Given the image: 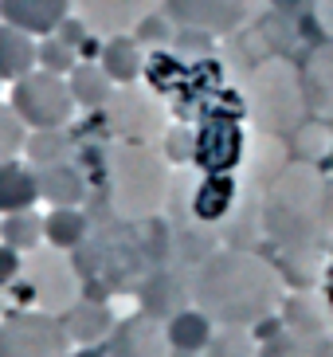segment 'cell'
Wrapping results in <instances>:
<instances>
[{"label":"cell","mask_w":333,"mask_h":357,"mask_svg":"<svg viewBox=\"0 0 333 357\" xmlns=\"http://www.w3.org/2000/svg\"><path fill=\"white\" fill-rule=\"evenodd\" d=\"M192 306H200L216 326H243L259 330L279 322L282 303L291 294L286 275L255 248H216L208 259L188 271Z\"/></svg>","instance_id":"cell-1"},{"label":"cell","mask_w":333,"mask_h":357,"mask_svg":"<svg viewBox=\"0 0 333 357\" xmlns=\"http://www.w3.org/2000/svg\"><path fill=\"white\" fill-rule=\"evenodd\" d=\"M325 189L322 165L291 161L263 192V236L291 255L318 252L325 240Z\"/></svg>","instance_id":"cell-2"},{"label":"cell","mask_w":333,"mask_h":357,"mask_svg":"<svg viewBox=\"0 0 333 357\" xmlns=\"http://www.w3.org/2000/svg\"><path fill=\"white\" fill-rule=\"evenodd\" d=\"M102 169H106L110 212L122 224H153L161 212H169L177 169L169 165L161 146H149V142H114L102 153Z\"/></svg>","instance_id":"cell-3"},{"label":"cell","mask_w":333,"mask_h":357,"mask_svg":"<svg viewBox=\"0 0 333 357\" xmlns=\"http://www.w3.org/2000/svg\"><path fill=\"white\" fill-rule=\"evenodd\" d=\"M310 98H306L302 71L286 55H267L263 63L251 67L247 75V118L255 130L291 137L294 130L310 118Z\"/></svg>","instance_id":"cell-4"},{"label":"cell","mask_w":333,"mask_h":357,"mask_svg":"<svg viewBox=\"0 0 333 357\" xmlns=\"http://www.w3.org/2000/svg\"><path fill=\"white\" fill-rule=\"evenodd\" d=\"M4 291L20 294L24 310H43V314L63 318L79 298H83V279L75 267L71 252H59L52 243H43L36 252L24 255V271L20 279Z\"/></svg>","instance_id":"cell-5"},{"label":"cell","mask_w":333,"mask_h":357,"mask_svg":"<svg viewBox=\"0 0 333 357\" xmlns=\"http://www.w3.org/2000/svg\"><path fill=\"white\" fill-rule=\"evenodd\" d=\"M8 102H12V110L24 118V126L28 130L71 126L75 110H79L67 75H52V71H43V67H36L31 75H24V79L12 83Z\"/></svg>","instance_id":"cell-6"},{"label":"cell","mask_w":333,"mask_h":357,"mask_svg":"<svg viewBox=\"0 0 333 357\" xmlns=\"http://www.w3.org/2000/svg\"><path fill=\"white\" fill-rule=\"evenodd\" d=\"M98 114H106V126L114 130L118 142H149V146H157V142L165 137V130L173 126V122H169L165 98L146 83L118 86L114 98H110L106 110H98Z\"/></svg>","instance_id":"cell-7"},{"label":"cell","mask_w":333,"mask_h":357,"mask_svg":"<svg viewBox=\"0 0 333 357\" xmlns=\"http://www.w3.org/2000/svg\"><path fill=\"white\" fill-rule=\"evenodd\" d=\"M63 322L43 310H12L0 318V357H71Z\"/></svg>","instance_id":"cell-8"},{"label":"cell","mask_w":333,"mask_h":357,"mask_svg":"<svg viewBox=\"0 0 333 357\" xmlns=\"http://www.w3.org/2000/svg\"><path fill=\"white\" fill-rule=\"evenodd\" d=\"M271 0H165L177 28H196L208 36H235L263 20Z\"/></svg>","instance_id":"cell-9"},{"label":"cell","mask_w":333,"mask_h":357,"mask_svg":"<svg viewBox=\"0 0 333 357\" xmlns=\"http://www.w3.org/2000/svg\"><path fill=\"white\" fill-rule=\"evenodd\" d=\"M247 130L235 114H208L196 126V158L200 173H240L247 158Z\"/></svg>","instance_id":"cell-10"},{"label":"cell","mask_w":333,"mask_h":357,"mask_svg":"<svg viewBox=\"0 0 333 357\" xmlns=\"http://www.w3.org/2000/svg\"><path fill=\"white\" fill-rule=\"evenodd\" d=\"M165 0H75V12L91 24L94 36H130L141 20L157 16Z\"/></svg>","instance_id":"cell-11"},{"label":"cell","mask_w":333,"mask_h":357,"mask_svg":"<svg viewBox=\"0 0 333 357\" xmlns=\"http://www.w3.org/2000/svg\"><path fill=\"white\" fill-rule=\"evenodd\" d=\"M106 349H110V357H173L165 322H157V318L141 314V310L118 322Z\"/></svg>","instance_id":"cell-12"},{"label":"cell","mask_w":333,"mask_h":357,"mask_svg":"<svg viewBox=\"0 0 333 357\" xmlns=\"http://www.w3.org/2000/svg\"><path fill=\"white\" fill-rule=\"evenodd\" d=\"M137 303H141V314L157 318V322H169V318L180 314L185 306H192V283L180 279L173 267H161V271L141 279Z\"/></svg>","instance_id":"cell-13"},{"label":"cell","mask_w":333,"mask_h":357,"mask_svg":"<svg viewBox=\"0 0 333 357\" xmlns=\"http://www.w3.org/2000/svg\"><path fill=\"white\" fill-rule=\"evenodd\" d=\"M75 12V0H0V20L36 36H55L59 24Z\"/></svg>","instance_id":"cell-14"},{"label":"cell","mask_w":333,"mask_h":357,"mask_svg":"<svg viewBox=\"0 0 333 357\" xmlns=\"http://www.w3.org/2000/svg\"><path fill=\"white\" fill-rule=\"evenodd\" d=\"M279 322L286 330H298V334L318 342V337L333 334V306L325 298V291H291L286 303H282Z\"/></svg>","instance_id":"cell-15"},{"label":"cell","mask_w":333,"mask_h":357,"mask_svg":"<svg viewBox=\"0 0 333 357\" xmlns=\"http://www.w3.org/2000/svg\"><path fill=\"white\" fill-rule=\"evenodd\" d=\"M71 346H106L110 334L118 330V318L106 303H91V298H79V303L59 318Z\"/></svg>","instance_id":"cell-16"},{"label":"cell","mask_w":333,"mask_h":357,"mask_svg":"<svg viewBox=\"0 0 333 357\" xmlns=\"http://www.w3.org/2000/svg\"><path fill=\"white\" fill-rule=\"evenodd\" d=\"M36 177H40V200H47L52 208H79L91 189V173L79 161L36 169Z\"/></svg>","instance_id":"cell-17"},{"label":"cell","mask_w":333,"mask_h":357,"mask_svg":"<svg viewBox=\"0 0 333 357\" xmlns=\"http://www.w3.org/2000/svg\"><path fill=\"white\" fill-rule=\"evenodd\" d=\"M286 165H291V146H286L279 134L255 130V134L247 137V158H243V177H247V185L267 189Z\"/></svg>","instance_id":"cell-18"},{"label":"cell","mask_w":333,"mask_h":357,"mask_svg":"<svg viewBox=\"0 0 333 357\" xmlns=\"http://www.w3.org/2000/svg\"><path fill=\"white\" fill-rule=\"evenodd\" d=\"M235 200H240V181H235V173H204L196 185V200H192V220L219 224L235 208Z\"/></svg>","instance_id":"cell-19"},{"label":"cell","mask_w":333,"mask_h":357,"mask_svg":"<svg viewBox=\"0 0 333 357\" xmlns=\"http://www.w3.org/2000/svg\"><path fill=\"white\" fill-rule=\"evenodd\" d=\"M40 204V177L24 158L0 161V216Z\"/></svg>","instance_id":"cell-20"},{"label":"cell","mask_w":333,"mask_h":357,"mask_svg":"<svg viewBox=\"0 0 333 357\" xmlns=\"http://www.w3.org/2000/svg\"><path fill=\"white\" fill-rule=\"evenodd\" d=\"M40 67V40L0 20V79L16 83Z\"/></svg>","instance_id":"cell-21"},{"label":"cell","mask_w":333,"mask_h":357,"mask_svg":"<svg viewBox=\"0 0 333 357\" xmlns=\"http://www.w3.org/2000/svg\"><path fill=\"white\" fill-rule=\"evenodd\" d=\"M98 63L106 67V75H110L118 86H125V83H137V79H141V71L149 67V52L134 40V36H110V40H102Z\"/></svg>","instance_id":"cell-22"},{"label":"cell","mask_w":333,"mask_h":357,"mask_svg":"<svg viewBox=\"0 0 333 357\" xmlns=\"http://www.w3.org/2000/svg\"><path fill=\"white\" fill-rule=\"evenodd\" d=\"M302 83H306L310 110L325 122H333V40L310 52V59L302 67Z\"/></svg>","instance_id":"cell-23"},{"label":"cell","mask_w":333,"mask_h":357,"mask_svg":"<svg viewBox=\"0 0 333 357\" xmlns=\"http://www.w3.org/2000/svg\"><path fill=\"white\" fill-rule=\"evenodd\" d=\"M67 83H71V95L79 102V110H94V114L106 110V102L118 91V83L106 75V67L98 59H79V67L67 75Z\"/></svg>","instance_id":"cell-24"},{"label":"cell","mask_w":333,"mask_h":357,"mask_svg":"<svg viewBox=\"0 0 333 357\" xmlns=\"http://www.w3.org/2000/svg\"><path fill=\"white\" fill-rule=\"evenodd\" d=\"M169 330V346H173V354H204L212 342V334H216V322H212L200 306H185L180 314H173L165 322Z\"/></svg>","instance_id":"cell-25"},{"label":"cell","mask_w":333,"mask_h":357,"mask_svg":"<svg viewBox=\"0 0 333 357\" xmlns=\"http://www.w3.org/2000/svg\"><path fill=\"white\" fill-rule=\"evenodd\" d=\"M79 153V142L67 134V126L59 130H31L28 146H24V161L31 169H47V165H63V161H75Z\"/></svg>","instance_id":"cell-26"},{"label":"cell","mask_w":333,"mask_h":357,"mask_svg":"<svg viewBox=\"0 0 333 357\" xmlns=\"http://www.w3.org/2000/svg\"><path fill=\"white\" fill-rule=\"evenodd\" d=\"M43 240L59 248V252H75L91 240V220L83 208H52L43 216Z\"/></svg>","instance_id":"cell-27"},{"label":"cell","mask_w":333,"mask_h":357,"mask_svg":"<svg viewBox=\"0 0 333 357\" xmlns=\"http://www.w3.org/2000/svg\"><path fill=\"white\" fill-rule=\"evenodd\" d=\"M291 153L294 161H310L322 165L325 158H333V130L325 118H306L302 126L291 134Z\"/></svg>","instance_id":"cell-28"},{"label":"cell","mask_w":333,"mask_h":357,"mask_svg":"<svg viewBox=\"0 0 333 357\" xmlns=\"http://www.w3.org/2000/svg\"><path fill=\"white\" fill-rule=\"evenodd\" d=\"M0 240L8 243V248H16L20 255L36 252V248H43V212L36 208H24V212H8V216H0Z\"/></svg>","instance_id":"cell-29"},{"label":"cell","mask_w":333,"mask_h":357,"mask_svg":"<svg viewBox=\"0 0 333 357\" xmlns=\"http://www.w3.org/2000/svg\"><path fill=\"white\" fill-rule=\"evenodd\" d=\"M263 342L255 337V330H243V326H216L204 357H259Z\"/></svg>","instance_id":"cell-30"},{"label":"cell","mask_w":333,"mask_h":357,"mask_svg":"<svg viewBox=\"0 0 333 357\" xmlns=\"http://www.w3.org/2000/svg\"><path fill=\"white\" fill-rule=\"evenodd\" d=\"M157 146H161V153L169 158V165H173V169L192 165V158H196V126L173 122V126L165 130V137H161Z\"/></svg>","instance_id":"cell-31"},{"label":"cell","mask_w":333,"mask_h":357,"mask_svg":"<svg viewBox=\"0 0 333 357\" xmlns=\"http://www.w3.org/2000/svg\"><path fill=\"white\" fill-rule=\"evenodd\" d=\"M28 134H31V130L24 126V118L12 110V102H0V161L24 158Z\"/></svg>","instance_id":"cell-32"},{"label":"cell","mask_w":333,"mask_h":357,"mask_svg":"<svg viewBox=\"0 0 333 357\" xmlns=\"http://www.w3.org/2000/svg\"><path fill=\"white\" fill-rule=\"evenodd\" d=\"M79 59L83 55L75 52L71 43H63L59 36H43L40 40V67L52 75H71L75 67H79Z\"/></svg>","instance_id":"cell-33"},{"label":"cell","mask_w":333,"mask_h":357,"mask_svg":"<svg viewBox=\"0 0 333 357\" xmlns=\"http://www.w3.org/2000/svg\"><path fill=\"white\" fill-rule=\"evenodd\" d=\"M259 357H313V337L298 334V330H286L282 326V334L267 337L259 349Z\"/></svg>","instance_id":"cell-34"},{"label":"cell","mask_w":333,"mask_h":357,"mask_svg":"<svg viewBox=\"0 0 333 357\" xmlns=\"http://www.w3.org/2000/svg\"><path fill=\"white\" fill-rule=\"evenodd\" d=\"M20 271H24V255L0 240V291L16 283V279H20Z\"/></svg>","instance_id":"cell-35"},{"label":"cell","mask_w":333,"mask_h":357,"mask_svg":"<svg viewBox=\"0 0 333 357\" xmlns=\"http://www.w3.org/2000/svg\"><path fill=\"white\" fill-rule=\"evenodd\" d=\"M313 24L325 32V40H333V0H313Z\"/></svg>","instance_id":"cell-36"},{"label":"cell","mask_w":333,"mask_h":357,"mask_svg":"<svg viewBox=\"0 0 333 357\" xmlns=\"http://www.w3.org/2000/svg\"><path fill=\"white\" fill-rule=\"evenodd\" d=\"M325 243H330V248H325V255H322V291L333 306V240H325Z\"/></svg>","instance_id":"cell-37"},{"label":"cell","mask_w":333,"mask_h":357,"mask_svg":"<svg viewBox=\"0 0 333 357\" xmlns=\"http://www.w3.org/2000/svg\"><path fill=\"white\" fill-rule=\"evenodd\" d=\"M325 240H333V181L325 189Z\"/></svg>","instance_id":"cell-38"},{"label":"cell","mask_w":333,"mask_h":357,"mask_svg":"<svg viewBox=\"0 0 333 357\" xmlns=\"http://www.w3.org/2000/svg\"><path fill=\"white\" fill-rule=\"evenodd\" d=\"M71 357H110V349L106 346H75Z\"/></svg>","instance_id":"cell-39"},{"label":"cell","mask_w":333,"mask_h":357,"mask_svg":"<svg viewBox=\"0 0 333 357\" xmlns=\"http://www.w3.org/2000/svg\"><path fill=\"white\" fill-rule=\"evenodd\" d=\"M313 357H333V334H325V337L313 342Z\"/></svg>","instance_id":"cell-40"},{"label":"cell","mask_w":333,"mask_h":357,"mask_svg":"<svg viewBox=\"0 0 333 357\" xmlns=\"http://www.w3.org/2000/svg\"><path fill=\"white\" fill-rule=\"evenodd\" d=\"M173 357H204V354H173Z\"/></svg>","instance_id":"cell-41"},{"label":"cell","mask_w":333,"mask_h":357,"mask_svg":"<svg viewBox=\"0 0 333 357\" xmlns=\"http://www.w3.org/2000/svg\"><path fill=\"white\" fill-rule=\"evenodd\" d=\"M0 83H4V79H0Z\"/></svg>","instance_id":"cell-42"},{"label":"cell","mask_w":333,"mask_h":357,"mask_svg":"<svg viewBox=\"0 0 333 357\" xmlns=\"http://www.w3.org/2000/svg\"><path fill=\"white\" fill-rule=\"evenodd\" d=\"M0 318H4V314H0Z\"/></svg>","instance_id":"cell-43"}]
</instances>
